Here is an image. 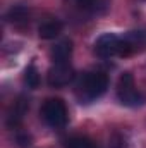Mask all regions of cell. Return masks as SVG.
<instances>
[{"label":"cell","instance_id":"ba28073f","mask_svg":"<svg viewBox=\"0 0 146 148\" xmlns=\"http://www.w3.org/2000/svg\"><path fill=\"white\" fill-rule=\"evenodd\" d=\"M50 55H52L53 64H69V59H71V55H72V41H71V40H62V41H59V43L52 48Z\"/></svg>","mask_w":146,"mask_h":148},{"label":"cell","instance_id":"8992f818","mask_svg":"<svg viewBox=\"0 0 146 148\" xmlns=\"http://www.w3.org/2000/svg\"><path fill=\"white\" fill-rule=\"evenodd\" d=\"M48 84L53 88H62L67 86L74 79V69L71 64H53L48 71Z\"/></svg>","mask_w":146,"mask_h":148},{"label":"cell","instance_id":"3957f363","mask_svg":"<svg viewBox=\"0 0 146 148\" xmlns=\"http://www.w3.org/2000/svg\"><path fill=\"white\" fill-rule=\"evenodd\" d=\"M41 117L43 121L50 126V127H64L69 121V110L67 105L64 103V100L60 98H48L43 102L41 105Z\"/></svg>","mask_w":146,"mask_h":148},{"label":"cell","instance_id":"4fadbf2b","mask_svg":"<svg viewBox=\"0 0 146 148\" xmlns=\"http://www.w3.org/2000/svg\"><path fill=\"white\" fill-rule=\"evenodd\" d=\"M24 83H26L28 88H31V90H35V88L40 86V73H38V69L33 64L28 66L26 71H24Z\"/></svg>","mask_w":146,"mask_h":148},{"label":"cell","instance_id":"7a4b0ae2","mask_svg":"<svg viewBox=\"0 0 146 148\" xmlns=\"http://www.w3.org/2000/svg\"><path fill=\"white\" fill-rule=\"evenodd\" d=\"M117 98L126 107H141L146 102V95L136 88L134 76L131 73H124L117 83Z\"/></svg>","mask_w":146,"mask_h":148},{"label":"cell","instance_id":"9a60e30c","mask_svg":"<svg viewBox=\"0 0 146 148\" xmlns=\"http://www.w3.org/2000/svg\"><path fill=\"white\" fill-rule=\"evenodd\" d=\"M16 141H17V145H19L21 148H28L29 145H31V136L26 134V133H17Z\"/></svg>","mask_w":146,"mask_h":148},{"label":"cell","instance_id":"30bf717a","mask_svg":"<svg viewBox=\"0 0 146 148\" xmlns=\"http://www.w3.org/2000/svg\"><path fill=\"white\" fill-rule=\"evenodd\" d=\"M29 14L31 12H29V9L26 5H14V7H10L7 10L5 19L9 23H12V24H24V23L29 21Z\"/></svg>","mask_w":146,"mask_h":148},{"label":"cell","instance_id":"5b68a950","mask_svg":"<svg viewBox=\"0 0 146 148\" xmlns=\"http://www.w3.org/2000/svg\"><path fill=\"white\" fill-rule=\"evenodd\" d=\"M120 52V38L113 33H105L95 41V53L100 59H110L119 55Z\"/></svg>","mask_w":146,"mask_h":148},{"label":"cell","instance_id":"7c38bea8","mask_svg":"<svg viewBox=\"0 0 146 148\" xmlns=\"http://www.w3.org/2000/svg\"><path fill=\"white\" fill-rule=\"evenodd\" d=\"M65 148H96V143L88 136H71L65 140Z\"/></svg>","mask_w":146,"mask_h":148},{"label":"cell","instance_id":"9c48e42d","mask_svg":"<svg viewBox=\"0 0 146 148\" xmlns=\"http://www.w3.org/2000/svg\"><path fill=\"white\" fill-rule=\"evenodd\" d=\"M62 23L59 19H46L38 28V36L41 40H53L62 33Z\"/></svg>","mask_w":146,"mask_h":148},{"label":"cell","instance_id":"52a82bcc","mask_svg":"<svg viewBox=\"0 0 146 148\" xmlns=\"http://www.w3.org/2000/svg\"><path fill=\"white\" fill-rule=\"evenodd\" d=\"M28 109H29V103H28V100H24L23 97H21L17 102H14V105L10 107V110L7 114V126H9L10 129H16V127L23 122L24 114L28 112Z\"/></svg>","mask_w":146,"mask_h":148},{"label":"cell","instance_id":"5bb4252c","mask_svg":"<svg viewBox=\"0 0 146 148\" xmlns=\"http://www.w3.org/2000/svg\"><path fill=\"white\" fill-rule=\"evenodd\" d=\"M108 148H127L126 138H124V136H122L120 133H113V134L110 136Z\"/></svg>","mask_w":146,"mask_h":148},{"label":"cell","instance_id":"6da1fadb","mask_svg":"<svg viewBox=\"0 0 146 148\" xmlns=\"http://www.w3.org/2000/svg\"><path fill=\"white\" fill-rule=\"evenodd\" d=\"M108 88V76L102 71L84 73L77 81V97L81 102H93L100 98Z\"/></svg>","mask_w":146,"mask_h":148},{"label":"cell","instance_id":"8fae6325","mask_svg":"<svg viewBox=\"0 0 146 148\" xmlns=\"http://www.w3.org/2000/svg\"><path fill=\"white\" fill-rule=\"evenodd\" d=\"M81 9L84 10H89V12H103L108 9L110 0H74Z\"/></svg>","mask_w":146,"mask_h":148},{"label":"cell","instance_id":"277c9868","mask_svg":"<svg viewBox=\"0 0 146 148\" xmlns=\"http://www.w3.org/2000/svg\"><path fill=\"white\" fill-rule=\"evenodd\" d=\"M146 48V31H129L120 38V52L119 55L127 57L131 53L141 52Z\"/></svg>","mask_w":146,"mask_h":148}]
</instances>
